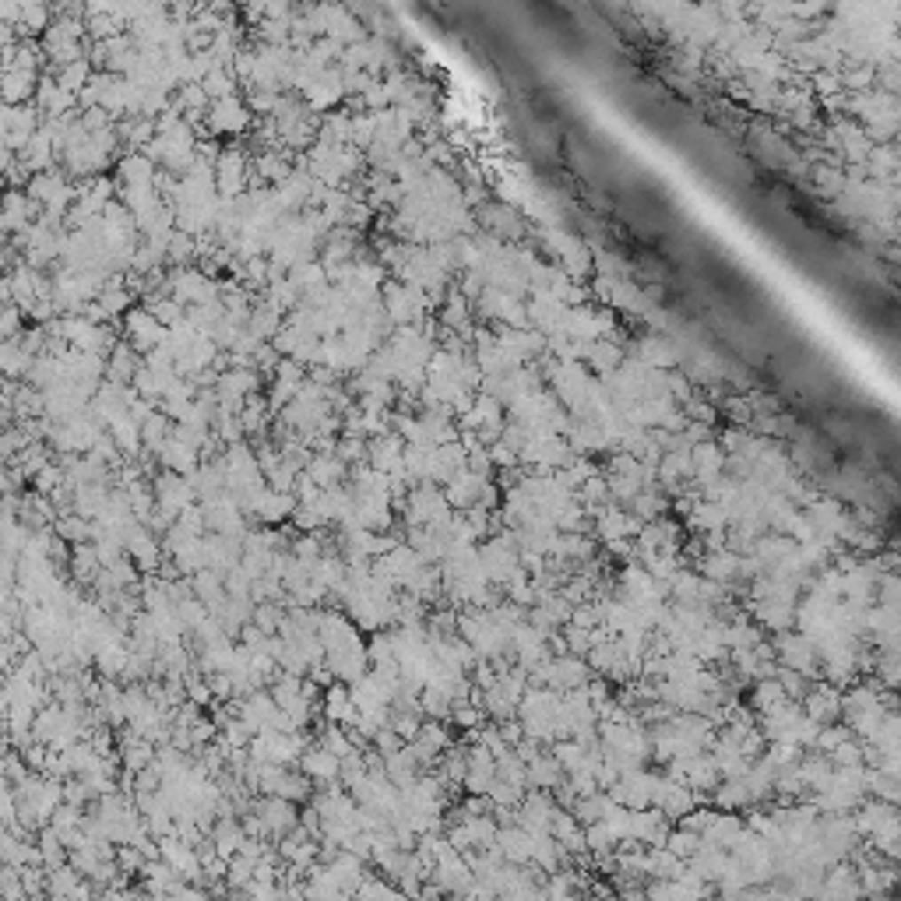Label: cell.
Listing matches in <instances>:
<instances>
[{"instance_id":"6da1fadb","label":"cell","mask_w":901,"mask_h":901,"mask_svg":"<svg viewBox=\"0 0 901 901\" xmlns=\"http://www.w3.org/2000/svg\"><path fill=\"white\" fill-rule=\"evenodd\" d=\"M405 518H408V528L412 525H433L444 510H451V501L437 490V486H430V483H423V486H415L408 497H405Z\"/></svg>"},{"instance_id":"7a4b0ae2","label":"cell","mask_w":901,"mask_h":901,"mask_svg":"<svg viewBox=\"0 0 901 901\" xmlns=\"http://www.w3.org/2000/svg\"><path fill=\"white\" fill-rule=\"evenodd\" d=\"M159 859H166L170 866L180 870V877H191V881H201V873H204V863H201L198 852L191 849V842H180L177 834L159 838Z\"/></svg>"},{"instance_id":"3957f363","label":"cell","mask_w":901,"mask_h":901,"mask_svg":"<svg viewBox=\"0 0 901 901\" xmlns=\"http://www.w3.org/2000/svg\"><path fill=\"white\" fill-rule=\"evenodd\" d=\"M254 813L261 817L265 834H272V838H282V834H289L296 827V806L286 796H272V800L257 802Z\"/></svg>"},{"instance_id":"277c9868","label":"cell","mask_w":901,"mask_h":901,"mask_svg":"<svg viewBox=\"0 0 901 901\" xmlns=\"http://www.w3.org/2000/svg\"><path fill=\"white\" fill-rule=\"evenodd\" d=\"M296 503H300V497H296V494H282V490H272V486H265V490L257 494V501L250 503V514H254L257 521H265V525H279V521L293 518Z\"/></svg>"},{"instance_id":"5b68a950","label":"cell","mask_w":901,"mask_h":901,"mask_svg":"<svg viewBox=\"0 0 901 901\" xmlns=\"http://www.w3.org/2000/svg\"><path fill=\"white\" fill-rule=\"evenodd\" d=\"M303 771H306L310 782L335 786V782H342V757L331 754V750L320 743L317 750H306V754H303Z\"/></svg>"},{"instance_id":"8992f818","label":"cell","mask_w":901,"mask_h":901,"mask_svg":"<svg viewBox=\"0 0 901 901\" xmlns=\"http://www.w3.org/2000/svg\"><path fill=\"white\" fill-rule=\"evenodd\" d=\"M159 462L170 469V472H180V476H191L194 469H198V447L191 444V440H184L180 433H173L159 451Z\"/></svg>"},{"instance_id":"52a82bcc","label":"cell","mask_w":901,"mask_h":901,"mask_svg":"<svg viewBox=\"0 0 901 901\" xmlns=\"http://www.w3.org/2000/svg\"><path fill=\"white\" fill-rule=\"evenodd\" d=\"M123 542H127L130 560H138L141 571H155V567H159V542H155V535L145 528V521H141V525H130V528L123 532Z\"/></svg>"},{"instance_id":"ba28073f","label":"cell","mask_w":901,"mask_h":901,"mask_svg":"<svg viewBox=\"0 0 901 901\" xmlns=\"http://www.w3.org/2000/svg\"><path fill=\"white\" fill-rule=\"evenodd\" d=\"M408 747H412V754L419 757V764H430L444 747H447V732H444V725L440 722H430V725H419V732L408 739Z\"/></svg>"},{"instance_id":"9c48e42d","label":"cell","mask_w":901,"mask_h":901,"mask_svg":"<svg viewBox=\"0 0 901 901\" xmlns=\"http://www.w3.org/2000/svg\"><path fill=\"white\" fill-rule=\"evenodd\" d=\"M479 494H483V476H476V472H458L451 483H447V490H444V497L451 501V507H472V503L479 501Z\"/></svg>"},{"instance_id":"30bf717a","label":"cell","mask_w":901,"mask_h":901,"mask_svg":"<svg viewBox=\"0 0 901 901\" xmlns=\"http://www.w3.org/2000/svg\"><path fill=\"white\" fill-rule=\"evenodd\" d=\"M324 715L331 722H338V725H352L356 715H360V707L352 701V691L349 687H331L328 698H324Z\"/></svg>"},{"instance_id":"8fae6325","label":"cell","mask_w":901,"mask_h":901,"mask_svg":"<svg viewBox=\"0 0 901 901\" xmlns=\"http://www.w3.org/2000/svg\"><path fill=\"white\" fill-rule=\"evenodd\" d=\"M310 479L317 483V486H338V479L345 476V458H338V454H317L313 462H310Z\"/></svg>"},{"instance_id":"7c38bea8","label":"cell","mask_w":901,"mask_h":901,"mask_svg":"<svg viewBox=\"0 0 901 901\" xmlns=\"http://www.w3.org/2000/svg\"><path fill=\"white\" fill-rule=\"evenodd\" d=\"M71 571H75V578H78L82 585H92L102 574L99 549H96V546H78V549L71 553Z\"/></svg>"},{"instance_id":"4fadbf2b","label":"cell","mask_w":901,"mask_h":901,"mask_svg":"<svg viewBox=\"0 0 901 901\" xmlns=\"http://www.w3.org/2000/svg\"><path fill=\"white\" fill-rule=\"evenodd\" d=\"M490 775H494V764H490V754L486 750H476L469 757V768H465V786L472 793H486L490 789Z\"/></svg>"},{"instance_id":"5bb4252c","label":"cell","mask_w":901,"mask_h":901,"mask_svg":"<svg viewBox=\"0 0 901 901\" xmlns=\"http://www.w3.org/2000/svg\"><path fill=\"white\" fill-rule=\"evenodd\" d=\"M53 525H57V535H60V539H67V542H89V539H96V521L89 525V521H85V514L57 518Z\"/></svg>"},{"instance_id":"9a60e30c","label":"cell","mask_w":901,"mask_h":901,"mask_svg":"<svg viewBox=\"0 0 901 901\" xmlns=\"http://www.w3.org/2000/svg\"><path fill=\"white\" fill-rule=\"evenodd\" d=\"M282 620H286V613L279 609V602H257V609H254V623H257L265 634H279Z\"/></svg>"},{"instance_id":"2e32d148","label":"cell","mask_w":901,"mask_h":901,"mask_svg":"<svg viewBox=\"0 0 901 901\" xmlns=\"http://www.w3.org/2000/svg\"><path fill=\"white\" fill-rule=\"evenodd\" d=\"M360 895L363 898H374V895H399L395 888H388V884H360Z\"/></svg>"}]
</instances>
